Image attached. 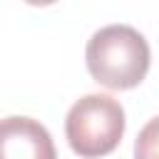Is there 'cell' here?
<instances>
[{"label":"cell","mask_w":159,"mask_h":159,"mask_svg":"<svg viewBox=\"0 0 159 159\" xmlns=\"http://www.w3.org/2000/svg\"><path fill=\"white\" fill-rule=\"evenodd\" d=\"M84 60L94 82L109 89H132L147 77L152 52L132 25H107L89 37Z\"/></svg>","instance_id":"6da1fadb"},{"label":"cell","mask_w":159,"mask_h":159,"mask_svg":"<svg viewBox=\"0 0 159 159\" xmlns=\"http://www.w3.org/2000/svg\"><path fill=\"white\" fill-rule=\"evenodd\" d=\"M124 107L109 94H84L65 117L67 144L82 159L112 154L124 137Z\"/></svg>","instance_id":"7a4b0ae2"},{"label":"cell","mask_w":159,"mask_h":159,"mask_svg":"<svg viewBox=\"0 0 159 159\" xmlns=\"http://www.w3.org/2000/svg\"><path fill=\"white\" fill-rule=\"evenodd\" d=\"M0 159H57L45 124L32 117L0 119Z\"/></svg>","instance_id":"3957f363"},{"label":"cell","mask_w":159,"mask_h":159,"mask_svg":"<svg viewBox=\"0 0 159 159\" xmlns=\"http://www.w3.org/2000/svg\"><path fill=\"white\" fill-rule=\"evenodd\" d=\"M134 159H159V117L139 129L134 139Z\"/></svg>","instance_id":"277c9868"}]
</instances>
